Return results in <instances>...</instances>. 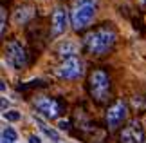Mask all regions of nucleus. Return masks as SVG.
<instances>
[{
	"label": "nucleus",
	"mask_w": 146,
	"mask_h": 143,
	"mask_svg": "<svg viewBox=\"0 0 146 143\" xmlns=\"http://www.w3.org/2000/svg\"><path fill=\"white\" fill-rule=\"evenodd\" d=\"M144 143H146V141H144Z\"/></svg>",
	"instance_id": "nucleus-18"
},
{
	"label": "nucleus",
	"mask_w": 146,
	"mask_h": 143,
	"mask_svg": "<svg viewBox=\"0 0 146 143\" xmlns=\"http://www.w3.org/2000/svg\"><path fill=\"white\" fill-rule=\"evenodd\" d=\"M2 116L7 120V122H18V120L22 118V114H20L18 111H5Z\"/></svg>",
	"instance_id": "nucleus-14"
},
{
	"label": "nucleus",
	"mask_w": 146,
	"mask_h": 143,
	"mask_svg": "<svg viewBox=\"0 0 146 143\" xmlns=\"http://www.w3.org/2000/svg\"><path fill=\"white\" fill-rule=\"evenodd\" d=\"M85 73V64L80 56H72V58L63 60L61 64L54 69V74L61 80H78Z\"/></svg>",
	"instance_id": "nucleus-4"
},
{
	"label": "nucleus",
	"mask_w": 146,
	"mask_h": 143,
	"mask_svg": "<svg viewBox=\"0 0 146 143\" xmlns=\"http://www.w3.org/2000/svg\"><path fill=\"white\" fill-rule=\"evenodd\" d=\"M35 16V7L31 5H18L13 13V22L15 24H27Z\"/></svg>",
	"instance_id": "nucleus-10"
},
{
	"label": "nucleus",
	"mask_w": 146,
	"mask_h": 143,
	"mask_svg": "<svg viewBox=\"0 0 146 143\" xmlns=\"http://www.w3.org/2000/svg\"><path fill=\"white\" fill-rule=\"evenodd\" d=\"M29 143H42V140L38 138V136H31V138H29Z\"/></svg>",
	"instance_id": "nucleus-17"
},
{
	"label": "nucleus",
	"mask_w": 146,
	"mask_h": 143,
	"mask_svg": "<svg viewBox=\"0 0 146 143\" xmlns=\"http://www.w3.org/2000/svg\"><path fill=\"white\" fill-rule=\"evenodd\" d=\"M35 107L49 120L58 118L60 112H61V105L54 98H49V96H38V98L35 100Z\"/></svg>",
	"instance_id": "nucleus-7"
},
{
	"label": "nucleus",
	"mask_w": 146,
	"mask_h": 143,
	"mask_svg": "<svg viewBox=\"0 0 146 143\" xmlns=\"http://www.w3.org/2000/svg\"><path fill=\"white\" fill-rule=\"evenodd\" d=\"M0 16H2V27H0V31H2V35H4V31H5V9L2 7V13H0Z\"/></svg>",
	"instance_id": "nucleus-15"
},
{
	"label": "nucleus",
	"mask_w": 146,
	"mask_h": 143,
	"mask_svg": "<svg viewBox=\"0 0 146 143\" xmlns=\"http://www.w3.org/2000/svg\"><path fill=\"white\" fill-rule=\"evenodd\" d=\"M69 20H70V15H67V9L65 7H56L52 11V26H50V35L52 36H60L63 35L67 26H69Z\"/></svg>",
	"instance_id": "nucleus-8"
},
{
	"label": "nucleus",
	"mask_w": 146,
	"mask_h": 143,
	"mask_svg": "<svg viewBox=\"0 0 146 143\" xmlns=\"http://www.w3.org/2000/svg\"><path fill=\"white\" fill-rule=\"evenodd\" d=\"M115 40H117L115 31L108 26H103V27H99V29H94V31L88 33V35L83 38V44H85V47L90 54L101 56V54L108 53V51L114 47Z\"/></svg>",
	"instance_id": "nucleus-1"
},
{
	"label": "nucleus",
	"mask_w": 146,
	"mask_h": 143,
	"mask_svg": "<svg viewBox=\"0 0 146 143\" xmlns=\"http://www.w3.org/2000/svg\"><path fill=\"white\" fill-rule=\"evenodd\" d=\"M121 143H144L143 127L139 122H132L121 132Z\"/></svg>",
	"instance_id": "nucleus-9"
},
{
	"label": "nucleus",
	"mask_w": 146,
	"mask_h": 143,
	"mask_svg": "<svg viewBox=\"0 0 146 143\" xmlns=\"http://www.w3.org/2000/svg\"><path fill=\"white\" fill-rule=\"evenodd\" d=\"M58 127H60L61 130H67V129H69V122H65V120H61V122L58 123Z\"/></svg>",
	"instance_id": "nucleus-16"
},
{
	"label": "nucleus",
	"mask_w": 146,
	"mask_h": 143,
	"mask_svg": "<svg viewBox=\"0 0 146 143\" xmlns=\"http://www.w3.org/2000/svg\"><path fill=\"white\" fill-rule=\"evenodd\" d=\"M58 54L63 60L72 58V56H78V45L72 42V40H65V42H61L58 45Z\"/></svg>",
	"instance_id": "nucleus-11"
},
{
	"label": "nucleus",
	"mask_w": 146,
	"mask_h": 143,
	"mask_svg": "<svg viewBox=\"0 0 146 143\" xmlns=\"http://www.w3.org/2000/svg\"><path fill=\"white\" fill-rule=\"evenodd\" d=\"M5 56H7L9 65H13L15 69H22V67H25V64H27V53H25V49L22 47V44H18L16 40L7 44Z\"/></svg>",
	"instance_id": "nucleus-5"
},
{
	"label": "nucleus",
	"mask_w": 146,
	"mask_h": 143,
	"mask_svg": "<svg viewBox=\"0 0 146 143\" xmlns=\"http://www.w3.org/2000/svg\"><path fill=\"white\" fill-rule=\"evenodd\" d=\"M126 116H128V107H126V103L123 100H119L112 107H108V111H106V116H105L106 118V125H108L110 129H115L125 122Z\"/></svg>",
	"instance_id": "nucleus-6"
},
{
	"label": "nucleus",
	"mask_w": 146,
	"mask_h": 143,
	"mask_svg": "<svg viewBox=\"0 0 146 143\" xmlns=\"http://www.w3.org/2000/svg\"><path fill=\"white\" fill-rule=\"evenodd\" d=\"M88 89H90L92 98L98 103H105L110 96V78L105 71H94L88 80Z\"/></svg>",
	"instance_id": "nucleus-3"
},
{
	"label": "nucleus",
	"mask_w": 146,
	"mask_h": 143,
	"mask_svg": "<svg viewBox=\"0 0 146 143\" xmlns=\"http://www.w3.org/2000/svg\"><path fill=\"white\" fill-rule=\"evenodd\" d=\"M36 123H38V125H40V129H42V130H43V132H45V134L49 136V138H52L54 141H60V134H58V132H56V130H54V129H50V127H47V125H45V123H43V122H42V120H36Z\"/></svg>",
	"instance_id": "nucleus-12"
},
{
	"label": "nucleus",
	"mask_w": 146,
	"mask_h": 143,
	"mask_svg": "<svg viewBox=\"0 0 146 143\" xmlns=\"http://www.w3.org/2000/svg\"><path fill=\"white\" fill-rule=\"evenodd\" d=\"M98 13V0H74L70 9V26L76 31H83L94 22Z\"/></svg>",
	"instance_id": "nucleus-2"
},
{
	"label": "nucleus",
	"mask_w": 146,
	"mask_h": 143,
	"mask_svg": "<svg viewBox=\"0 0 146 143\" xmlns=\"http://www.w3.org/2000/svg\"><path fill=\"white\" fill-rule=\"evenodd\" d=\"M16 138H18V134H16V130L13 127H5L2 130V140H9V141H16Z\"/></svg>",
	"instance_id": "nucleus-13"
}]
</instances>
